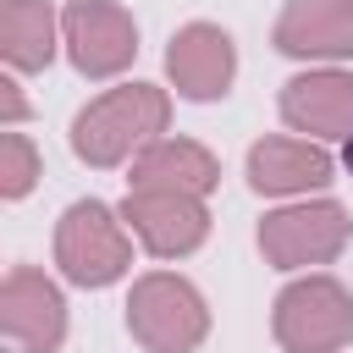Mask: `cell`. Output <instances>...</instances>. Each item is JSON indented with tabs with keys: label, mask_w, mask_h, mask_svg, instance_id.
<instances>
[{
	"label": "cell",
	"mask_w": 353,
	"mask_h": 353,
	"mask_svg": "<svg viewBox=\"0 0 353 353\" xmlns=\"http://www.w3.org/2000/svg\"><path fill=\"white\" fill-rule=\"evenodd\" d=\"M171 94L154 83H121L99 99H88L72 121V154L94 171H110L121 160H138L154 138H165Z\"/></svg>",
	"instance_id": "6da1fadb"
},
{
	"label": "cell",
	"mask_w": 353,
	"mask_h": 353,
	"mask_svg": "<svg viewBox=\"0 0 353 353\" xmlns=\"http://www.w3.org/2000/svg\"><path fill=\"white\" fill-rule=\"evenodd\" d=\"M127 331L149 353H193L210 336V303L188 276L149 270L127 292Z\"/></svg>",
	"instance_id": "7a4b0ae2"
},
{
	"label": "cell",
	"mask_w": 353,
	"mask_h": 353,
	"mask_svg": "<svg viewBox=\"0 0 353 353\" xmlns=\"http://www.w3.org/2000/svg\"><path fill=\"white\" fill-rule=\"evenodd\" d=\"M55 265L72 287H110L132 265V232L121 210L99 199H77L55 221Z\"/></svg>",
	"instance_id": "3957f363"
},
{
	"label": "cell",
	"mask_w": 353,
	"mask_h": 353,
	"mask_svg": "<svg viewBox=\"0 0 353 353\" xmlns=\"http://www.w3.org/2000/svg\"><path fill=\"white\" fill-rule=\"evenodd\" d=\"M270 331L281 353H342L353 342V292L336 276L309 270L276 292Z\"/></svg>",
	"instance_id": "277c9868"
},
{
	"label": "cell",
	"mask_w": 353,
	"mask_h": 353,
	"mask_svg": "<svg viewBox=\"0 0 353 353\" xmlns=\"http://www.w3.org/2000/svg\"><path fill=\"white\" fill-rule=\"evenodd\" d=\"M353 243V221L336 199H303V204H281L259 221V254L276 270H314L331 265L342 248Z\"/></svg>",
	"instance_id": "5b68a950"
},
{
	"label": "cell",
	"mask_w": 353,
	"mask_h": 353,
	"mask_svg": "<svg viewBox=\"0 0 353 353\" xmlns=\"http://www.w3.org/2000/svg\"><path fill=\"white\" fill-rule=\"evenodd\" d=\"M61 44L83 77H116L138 61V22L116 0H72L61 11Z\"/></svg>",
	"instance_id": "8992f818"
},
{
	"label": "cell",
	"mask_w": 353,
	"mask_h": 353,
	"mask_svg": "<svg viewBox=\"0 0 353 353\" xmlns=\"http://www.w3.org/2000/svg\"><path fill=\"white\" fill-rule=\"evenodd\" d=\"M127 232L154 254V259H188L210 237V210L193 193H165V188H127L121 199Z\"/></svg>",
	"instance_id": "52a82bcc"
},
{
	"label": "cell",
	"mask_w": 353,
	"mask_h": 353,
	"mask_svg": "<svg viewBox=\"0 0 353 353\" xmlns=\"http://www.w3.org/2000/svg\"><path fill=\"white\" fill-rule=\"evenodd\" d=\"M0 325L17 342V353H61V342H66L61 287L33 265H11L0 281Z\"/></svg>",
	"instance_id": "ba28073f"
},
{
	"label": "cell",
	"mask_w": 353,
	"mask_h": 353,
	"mask_svg": "<svg viewBox=\"0 0 353 353\" xmlns=\"http://www.w3.org/2000/svg\"><path fill=\"white\" fill-rule=\"evenodd\" d=\"M281 121L292 132H309L314 143H347L353 138V72L320 66L281 83Z\"/></svg>",
	"instance_id": "9c48e42d"
},
{
	"label": "cell",
	"mask_w": 353,
	"mask_h": 353,
	"mask_svg": "<svg viewBox=\"0 0 353 353\" xmlns=\"http://www.w3.org/2000/svg\"><path fill=\"white\" fill-rule=\"evenodd\" d=\"M165 77L182 99L204 105V99H221L237 77V44L226 28L215 22H188L171 33V50H165Z\"/></svg>",
	"instance_id": "30bf717a"
},
{
	"label": "cell",
	"mask_w": 353,
	"mask_h": 353,
	"mask_svg": "<svg viewBox=\"0 0 353 353\" xmlns=\"http://www.w3.org/2000/svg\"><path fill=\"white\" fill-rule=\"evenodd\" d=\"M270 44L292 61H347L353 55V0H287Z\"/></svg>",
	"instance_id": "8fae6325"
},
{
	"label": "cell",
	"mask_w": 353,
	"mask_h": 353,
	"mask_svg": "<svg viewBox=\"0 0 353 353\" xmlns=\"http://www.w3.org/2000/svg\"><path fill=\"white\" fill-rule=\"evenodd\" d=\"M331 182V154L314 138H259L248 149V188L265 199H298Z\"/></svg>",
	"instance_id": "7c38bea8"
},
{
	"label": "cell",
	"mask_w": 353,
	"mask_h": 353,
	"mask_svg": "<svg viewBox=\"0 0 353 353\" xmlns=\"http://www.w3.org/2000/svg\"><path fill=\"white\" fill-rule=\"evenodd\" d=\"M215 182H221V160L193 138H154L132 160V176H127V188H165V193H193V199H210Z\"/></svg>",
	"instance_id": "4fadbf2b"
},
{
	"label": "cell",
	"mask_w": 353,
	"mask_h": 353,
	"mask_svg": "<svg viewBox=\"0 0 353 353\" xmlns=\"http://www.w3.org/2000/svg\"><path fill=\"white\" fill-rule=\"evenodd\" d=\"M61 50V17L50 0H6L0 11V55L17 72H44Z\"/></svg>",
	"instance_id": "5bb4252c"
},
{
	"label": "cell",
	"mask_w": 353,
	"mask_h": 353,
	"mask_svg": "<svg viewBox=\"0 0 353 353\" xmlns=\"http://www.w3.org/2000/svg\"><path fill=\"white\" fill-rule=\"evenodd\" d=\"M39 171H44V160H39L33 138L6 127V138H0V199H28Z\"/></svg>",
	"instance_id": "9a60e30c"
},
{
	"label": "cell",
	"mask_w": 353,
	"mask_h": 353,
	"mask_svg": "<svg viewBox=\"0 0 353 353\" xmlns=\"http://www.w3.org/2000/svg\"><path fill=\"white\" fill-rule=\"evenodd\" d=\"M0 99H6V127H22V116H28V99H22V88L6 77L0 83Z\"/></svg>",
	"instance_id": "2e32d148"
},
{
	"label": "cell",
	"mask_w": 353,
	"mask_h": 353,
	"mask_svg": "<svg viewBox=\"0 0 353 353\" xmlns=\"http://www.w3.org/2000/svg\"><path fill=\"white\" fill-rule=\"evenodd\" d=\"M342 165H347V171H353V138H347V143H342Z\"/></svg>",
	"instance_id": "e0dca14e"
}]
</instances>
